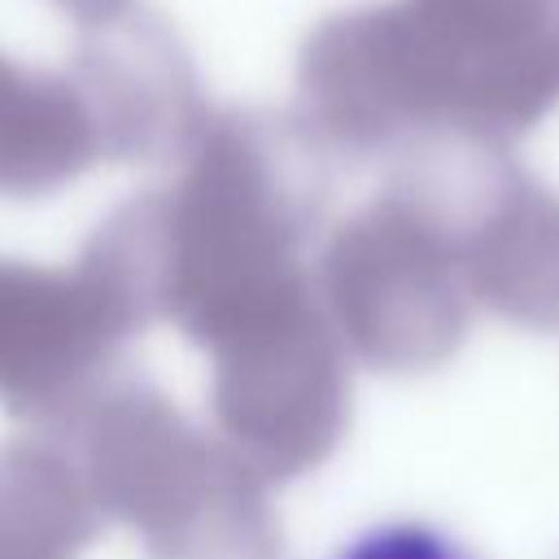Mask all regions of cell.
<instances>
[{
	"label": "cell",
	"instance_id": "1",
	"mask_svg": "<svg viewBox=\"0 0 559 559\" xmlns=\"http://www.w3.org/2000/svg\"><path fill=\"white\" fill-rule=\"evenodd\" d=\"M179 175L114 210L79 262L135 328L175 323L192 345L306 280L301 249L328 201L323 144L301 118L210 114Z\"/></svg>",
	"mask_w": 559,
	"mask_h": 559
},
{
	"label": "cell",
	"instance_id": "2",
	"mask_svg": "<svg viewBox=\"0 0 559 559\" xmlns=\"http://www.w3.org/2000/svg\"><path fill=\"white\" fill-rule=\"evenodd\" d=\"M559 105V0H380L297 52V118L323 153L459 140L507 148Z\"/></svg>",
	"mask_w": 559,
	"mask_h": 559
},
{
	"label": "cell",
	"instance_id": "3",
	"mask_svg": "<svg viewBox=\"0 0 559 559\" xmlns=\"http://www.w3.org/2000/svg\"><path fill=\"white\" fill-rule=\"evenodd\" d=\"M79 472L144 559H280L266 480L166 393L118 380L74 428Z\"/></svg>",
	"mask_w": 559,
	"mask_h": 559
},
{
	"label": "cell",
	"instance_id": "4",
	"mask_svg": "<svg viewBox=\"0 0 559 559\" xmlns=\"http://www.w3.org/2000/svg\"><path fill=\"white\" fill-rule=\"evenodd\" d=\"M314 293L345 354L384 376L450 362L476 310L441 214L397 175L323 240Z\"/></svg>",
	"mask_w": 559,
	"mask_h": 559
},
{
	"label": "cell",
	"instance_id": "5",
	"mask_svg": "<svg viewBox=\"0 0 559 559\" xmlns=\"http://www.w3.org/2000/svg\"><path fill=\"white\" fill-rule=\"evenodd\" d=\"M218 441L266 485L323 467L349 432V354L314 275L258 301L201 345Z\"/></svg>",
	"mask_w": 559,
	"mask_h": 559
},
{
	"label": "cell",
	"instance_id": "6",
	"mask_svg": "<svg viewBox=\"0 0 559 559\" xmlns=\"http://www.w3.org/2000/svg\"><path fill=\"white\" fill-rule=\"evenodd\" d=\"M397 179L441 214L472 306L533 332L559 328V192L507 148L415 144Z\"/></svg>",
	"mask_w": 559,
	"mask_h": 559
},
{
	"label": "cell",
	"instance_id": "7",
	"mask_svg": "<svg viewBox=\"0 0 559 559\" xmlns=\"http://www.w3.org/2000/svg\"><path fill=\"white\" fill-rule=\"evenodd\" d=\"M140 328L83 266L0 258V406L44 428H74L118 380Z\"/></svg>",
	"mask_w": 559,
	"mask_h": 559
},
{
	"label": "cell",
	"instance_id": "8",
	"mask_svg": "<svg viewBox=\"0 0 559 559\" xmlns=\"http://www.w3.org/2000/svg\"><path fill=\"white\" fill-rule=\"evenodd\" d=\"M70 74L87 96L105 162L183 157L210 118L183 44L157 13L135 4L79 26Z\"/></svg>",
	"mask_w": 559,
	"mask_h": 559
},
{
	"label": "cell",
	"instance_id": "9",
	"mask_svg": "<svg viewBox=\"0 0 559 559\" xmlns=\"http://www.w3.org/2000/svg\"><path fill=\"white\" fill-rule=\"evenodd\" d=\"M105 162L79 79L0 52V197L35 201Z\"/></svg>",
	"mask_w": 559,
	"mask_h": 559
},
{
	"label": "cell",
	"instance_id": "10",
	"mask_svg": "<svg viewBox=\"0 0 559 559\" xmlns=\"http://www.w3.org/2000/svg\"><path fill=\"white\" fill-rule=\"evenodd\" d=\"M100 520L61 445L35 437L0 445V559H79Z\"/></svg>",
	"mask_w": 559,
	"mask_h": 559
},
{
	"label": "cell",
	"instance_id": "11",
	"mask_svg": "<svg viewBox=\"0 0 559 559\" xmlns=\"http://www.w3.org/2000/svg\"><path fill=\"white\" fill-rule=\"evenodd\" d=\"M336 559H476V555L432 524L402 520V524H380L358 533Z\"/></svg>",
	"mask_w": 559,
	"mask_h": 559
},
{
	"label": "cell",
	"instance_id": "12",
	"mask_svg": "<svg viewBox=\"0 0 559 559\" xmlns=\"http://www.w3.org/2000/svg\"><path fill=\"white\" fill-rule=\"evenodd\" d=\"M48 4L70 13L79 26H92V22H105V17L122 13V9H131V0H48Z\"/></svg>",
	"mask_w": 559,
	"mask_h": 559
}]
</instances>
